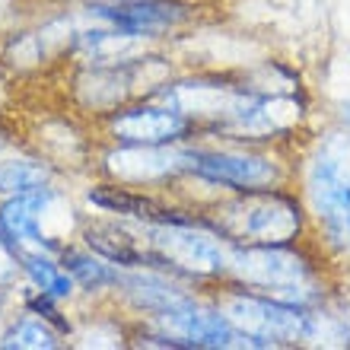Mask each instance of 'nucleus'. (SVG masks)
<instances>
[{
  "instance_id": "obj_18",
  "label": "nucleus",
  "mask_w": 350,
  "mask_h": 350,
  "mask_svg": "<svg viewBox=\"0 0 350 350\" xmlns=\"http://www.w3.org/2000/svg\"><path fill=\"white\" fill-rule=\"evenodd\" d=\"M29 3H42V7H61V3H74V0H29Z\"/></svg>"
},
{
  "instance_id": "obj_16",
  "label": "nucleus",
  "mask_w": 350,
  "mask_h": 350,
  "mask_svg": "<svg viewBox=\"0 0 350 350\" xmlns=\"http://www.w3.org/2000/svg\"><path fill=\"white\" fill-rule=\"evenodd\" d=\"M19 147H29L26 140H19L16 137V128H10L7 118L0 115V157L3 153H10V150H19Z\"/></svg>"
},
{
  "instance_id": "obj_10",
  "label": "nucleus",
  "mask_w": 350,
  "mask_h": 350,
  "mask_svg": "<svg viewBox=\"0 0 350 350\" xmlns=\"http://www.w3.org/2000/svg\"><path fill=\"white\" fill-rule=\"evenodd\" d=\"M92 131L99 140H115V144H188L201 137L198 124L188 115L153 96H140L102 115L99 121H92Z\"/></svg>"
},
{
  "instance_id": "obj_5",
  "label": "nucleus",
  "mask_w": 350,
  "mask_h": 350,
  "mask_svg": "<svg viewBox=\"0 0 350 350\" xmlns=\"http://www.w3.org/2000/svg\"><path fill=\"white\" fill-rule=\"evenodd\" d=\"M198 207L230 242L271 245V242L312 239V220L296 185L217 194V198L198 201Z\"/></svg>"
},
{
  "instance_id": "obj_4",
  "label": "nucleus",
  "mask_w": 350,
  "mask_h": 350,
  "mask_svg": "<svg viewBox=\"0 0 350 350\" xmlns=\"http://www.w3.org/2000/svg\"><path fill=\"white\" fill-rule=\"evenodd\" d=\"M344 131H315L303 147L296 188L303 194L312 239L334 261H350V159Z\"/></svg>"
},
{
  "instance_id": "obj_13",
  "label": "nucleus",
  "mask_w": 350,
  "mask_h": 350,
  "mask_svg": "<svg viewBox=\"0 0 350 350\" xmlns=\"http://www.w3.org/2000/svg\"><path fill=\"white\" fill-rule=\"evenodd\" d=\"M67 338L42 315L16 306L0 325V350H64Z\"/></svg>"
},
{
  "instance_id": "obj_6",
  "label": "nucleus",
  "mask_w": 350,
  "mask_h": 350,
  "mask_svg": "<svg viewBox=\"0 0 350 350\" xmlns=\"http://www.w3.org/2000/svg\"><path fill=\"white\" fill-rule=\"evenodd\" d=\"M213 303L230 319L236 332L255 341L258 350H284V347H309L312 344V309L293 303H280L274 296L249 290L232 280L207 286Z\"/></svg>"
},
{
  "instance_id": "obj_2",
  "label": "nucleus",
  "mask_w": 350,
  "mask_h": 350,
  "mask_svg": "<svg viewBox=\"0 0 350 350\" xmlns=\"http://www.w3.org/2000/svg\"><path fill=\"white\" fill-rule=\"evenodd\" d=\"M299 157H303V147L226 137L188 140L185 144V178L178 182L175 194L198 204L217 194L296 185Z\"/></svg>"
},
{
  "instance_id": "obj_12",
  "label": "nucleus",
  "mask_w": 350,
  "mask_h": 350,
  "mask_svg": "<svg viewBox=\"0 0 350 350\" xmlns=\"http://www.w3.org/2000/svg\"><path fill=\"white\" fill-rule=\"evenodd\" d=\"M61 182H70V172L32 147L10 150V153L0 157V198L29 194Z\"/></svg>"
},
{
  "instance_id": "obj_3",
  "label": "nucleus",
  "mask_w": 350,
  "mask_h": 350,
  "mask_svg": "<svg viewBox=\"0 0 350 350\" xmlns=\"http://www.w3.org/2000/svg\"><path fill=\"white\" fill-rule=\"evenodd\" d=\"M137 230L163 271L198 286L226 280L232 242L213 226L198 204L172 194L153 220L137 223Z\"/></svg>"
},
{
  "instance_id": "obj_9",
  "label": "nucleus",
  "mask_w": 350,
  "mask_h": 350,
  "mask_svg": "<svg viewBox=\"0 0 350 350\" xmlns=\"http://www.w3.org/2000/svg\"><path fill=\"white\" fill-rule=\"evenodd\" d=\"M90 175L140 188V191L175 194L185 178V144H115L99 140Z\"/></svg>"
},
{
  "instance_id": "obj_17",
  "label": "nucleus",
  "mask_w": 350,
  "mask_h": 350,
  "mask_svg": "<svg viewBox=\"0 0 350 350\" xmlns=\"http://www.w3.org/2000/svg\"><path fill=\"white\" fill-rule=\"evenodd\" d=\"M13 309H16V286L0 284V325H3V319H7Z\"/></svg>"
},
{
  "instance_id": "obj_8",
  "label": "nucleus",
  "mask_w": 350,
  "mask_h": 350,
  "mask_svg": "<svg viewBox=\"0 0 350 350\" xmlns=\"http://www.w3.org/2000/svg\"><path fill=\"white\" fill-rule=\"evenodd\" d=\"M67 182L48 185L29 194H10L0 198V239L16 255H61L67 239H74L57 223V207L70 204Z\"/></svg>"
},
{
  "instance_id": "obj_11",
  "label": "nucleus",
  "mask_w": 350,
  "mask_h": 350,
  "mask_svg": "<svg viewBox=\"0 0 350 350\" xmlns=\"http://www.w3.org/2000/svg\"><path fill=\"white\" fill-rule=\"evenodd\" d=\"M61 265L74 274L77 286H80V306L86 303H109L115 290L121 284V271L124 267L111 265L109 258H102L99 252H92L90 245L77 239H67V245L61 249Z\"/></svg>"
},
{
  "instance_id": "obj_7",
  "label": "nucleus",
  "mask_w": 350,
  "mask_h": 350,
  "mask_svg": "<svg viewBox=\"0 0 350 350\" xmlns=\"http://www.w3.org/2000/svg\"><path fill=\"white\" fill-rule=\"evenodd\" d=\"M86 19L105 23L144 45H169L172 38L211 19V3L204 0H77Z\"/></svg>"
},
{
  "instance_id": "obj_1",
  "label": "nucleus",
  "mask_w": 350,
  "mask_h": 350,
  "mask_svg": "<svg viewBox=\"0 0 350 350\" xmlns=\"http://www.w3.org/2000/svg\"><path fill=\"white\" fill-rule=\"evenodd\" d=\"M226 280L306 309L344 299V265L315 239L271 245L232 242Z\"/></svg>"
},
{
  "instance_id": "obj_15",
  "label": "nucleus",
  "mask_w": 350,
  "mask_h": 350,
  "mask_svg": "<svg viewBox=\"0 0 350 350\" xmlns=\"http://www.w3.org/2000/svg\"><path fill=\"white\" fill-rule=\"evenodd\" d=\"M23 277H19V261L16 255L7 249V242L0 239V284L3 286H16Z\"/></svg>"
},
{
  "instance_id": "obj_14",
  "label": "nucleus",
  "mask_w": 350,
  "mask_h": 350,
  "mask_svg": "<svg viewBox=\"0 0 350 350\" xmlns=\"http://www.w3.org/2000/svg\"><path fill=\"white\" fill-rule=\"evenodd\" d=\"M19 277L29 286L55 296L57 303L70 306V309L80 306V286H77L74 274L61 265L57 255H23L19 258Z\"/></svg>"
}]
</instances>
